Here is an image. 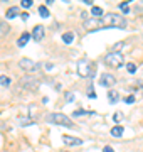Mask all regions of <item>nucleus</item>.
<instances>
[{
  "label": "nucleus",
  "mask_w": 143,
  "mask_h": 152,
  "mask_svg": "<svg viewBox=\"0 0 143 152\" xmlns=\"http://www.w3.org/2000/svg\"><path fill=\"white\" fill-rule=\"evenodd\" d=\"M101 22H103V26H106V27H120V29L126 27V19L123 15H120V14H113V12L106 14V15L103 14Z\"/></svg>",
  "instance_id": "obj_1"
},
{
  "label": "nucleus",
  "mask_w": 143,
  "mask_h": 152,
  "mask_svg": "<svg viewBox=\"0 0 143 152\" xmlns=\"http://www.w3.org/2000/svg\"><path fill=\"white\" fill-rule=\"evenodd\" d=\"M96 73V64L89 59H81L77 63V75L81 78H89V76H94Z\"/></svg>",
  "instance_id": "obj_2"
},
{
  "label": "nucleus",
  "mask_w": 143,
  "mask_h": 152,
  "mask_svg": "<svg viewBox=\"0 0 143 152\" xmlns=\"http://www.w3.org/2000/svg\"><path fill=\"white\" fill-rule=\"evenodd\" d=\"M105 63L111 68H120V66L125 64V58L121 53H110V54L105 56Z\"/></svg>",
  "instance_id": "obj_3"
},
{
  "label": "nucleus",
  "mask_w": 143,
  "mask_h": 152,
  "mask_svg": "<svg viewBox=\"0 0 143 152\" xmlns=\"http://www.w3.org/2000/svg\"><path fill=\"white\" fill-rule=\"evenodd\" d=\"M19 66H20V69H24L25 73H37L40 69V64L35 63V61L29 59V58H22V59L19 61Z\"/></svg>",
  "instance_id": "obj_4"
},
{
  "label": "nucleus",
  "mask_w": 143,
  "mask_h": 152,
  "mask_svg": "<svg viewBox=\"0 0 143 152\" xmlns=\"http://www.w3.org/2000/svg\"><path fill=\"white\" fill-rule=\"evenodd\" d=\"M49 118L52 120L54 124H57V125H64V127H69V129L74 127L72 120L69 118L67 115H64V113H52V115H49Z\"/></svg>",
  "instance_id": "obj_5"
},
{
  "label": "nucleus",
  "mask_w": 143,
  "mask_h": 152,
  "mask_svg": "<svg viewBox=\"0 0 143 152\" xmlns=\"http://www.w3.org/2000/svg\"><path fill=\"white\" fill-rule=\"evenodd\" d=\"M99 85L105 86V88H111V86L116 85V78L111 75V73H103L101 78H99Z\"/></svg>",
  "instance_id": "obj_6"
},
{
  "label": "nucleus",
  "mask_w": 143,
  "mask_h": 152,
  "mask_svg": "<svg viewBox=\"0 0 143 152\" xmlns=\"http://www.w3.org/2000/svg\"><path fill=\"white\" fill-rule=\"evenodd\" d=\"M37 85H39V81L35 80V78H32V76H24V78H20V86H24V88L35 90Z\"/></svg>",
  "instance_id": "obj_7"
},
{
  "label": "nucleus",
  "mask_w": 143,
  "mask_h": 152,
  "mask_svg": "<svg viewBox=\"0 0 143 152\" xmlns=\"http://www.w3.org/2000/svg\"><path fill=\"white\" fill-rule=\"evenodd\" d=\"M101 26H103L101 19H94V17H91V19H86V20H84V27L88 29V31H96V29H99Z\"/></svg>",
  "instance_id": "obj_8"
},
{
  "label": "nucleus",
  "mask_w": 143,
  "mask_h": 152,
  "mask_svg": "<svg viewBox=\"0 0 143 152\" xmlns=\"http://www.w3.org/2000/svg\"><path fill=\"white\" fill-rule=\"evenodd\" d=\"M44 36H46V27H44V26H35V27H34V31H32V34H30V37H32L35 42L42 41V39H44Z\"/></svg>",
  "instance_id": "obj_9"
},
{
  "label": "nucleus",
  "mask_w": 143,
  "mask_h": 152,
  "mask_svg": "<svg viewBox=\"0 0 143 152\" xmlns=\"http://www.w3.org/2000/svg\"><path fill=\"white\" fill-rule=\"evenodd\" d=\"M62 142H64L66 145H81V144H83L81 139H77V137H71V135H64V137H62Z\"/></svg>",
  "instance_id": "obj_10"
},
{
  "label": "nucleus",
  "mask_w": 143,
  "mask_h": 152,
  "mask_svg": "<svg viewBox=\"0 0 143 152\" xmlns=\"http://www.w3.org/2000/svg\"><path fill=\"white\" fill-rule=\"evenodd\" d=\"M29 39H30V34H29V32H22V34H20V37H19V41H17V46H19V48H24V46L29 42Z\"/></svg>",
  "instance_id": "obj_11"
},
{
  "label": "nucleus",
  "mask_w": 143,
  "mask_h": 152,
  "mask_svg": "<svg viewBox=\"0 0 143 152\" xmlns=\"http://www.w3.org/2000/svg\"><path fill=\"white\" fill-rule=\"evenodd\" d=\"M9 32H10V27H9V24H7L4 19H0V37L7 36Z\"/></svg>",
  "instance_id": "obj_12"
},
{
  "label": "nucleus",
  "mask_w": 143,
  "mask_h": 152,
  "mask_svg": "<svg viewBox=\"0 0 143 152\" xmlns=\"http://www.w3.org/2000/svg\"><path fill=\"white\" fill-rule=\"evenodd\" d=\"M91 15L94 17V19H99V17H103V9L98 5H93L91 7Z\"/></svg>",
  "instance_id": "obj_13"
},
{
  "label": "nucleus",
  "mask_w": 143,
  "mask_h": 152,
  "mask_svg": "<svg viewBox=\"0 0 143 152\" xmlns=\"http://www.w3.org/2000/svg\"><path fill=\"white\" fill-rule=\"evenodd\" d=\"M111 135L116 137V139H120V137L123 135V127H121V125H115V127L111 129Z\"/></svg>",
  "instance_id": "obj_14"
},
{
  "label": "nucleus",
  "mask_w": 143,
  "mask_h": 152,
  "mask_svg": "<svg viewBox=\"0 0 143 152\" xmlns=\"http://www.w3.org/2000/svg\"><path fill=\"white\" fill-rule=\"evenodd\" d=\"M19 15V7H10L9 10H7V19H15Z\"/></svg>",
  "instance_id": "obj_15"
},
{
  "label": "nucleus",
  "mask_w": 143,
  "mask_h": 152,
  "mask_svg": "<svg viewBox=\"0 0 143 152\" xmlns=\"http://www.w3.org/2000/svg\"><path fill=\"white\" fill-rule=\"evenodd\" d=\"M62 41H64L66 44H71L72 41H74V34L72 32H64L62 34Z\"/></svg>",
  "instance_id": "obj_16"
},
{
  "label": "nucleus",
  "mask_w": 143,
  "mask_h": 152,
  "mask_svg": "<svg viewBox=\"0 0 143 152\" xmlns=\"http://www.w3.org/2000/svg\"><path fill=\"white\" fill-rule=\"evenodd\" d=\"M39 14H40V17L47 19V17H49V10H47V7H46V5H40V7H39Z\"/></svg>",
  "instance_id": "obj_17"
},
{
  "label": "nucleus",
  "mask_w": 143,
  "mask_h": 152,
  "mask_svg": "<svg viewBox=\"0 0 143 152\" xmlns=\"http://www.w3.org/2000/svg\"><path fill=\"white\" fill-rule=\"evenodd\" d=\"M108 96H110V102H111V103H116L120 95H118L116 91H113V90H111V91H108Z\"/></svg>",
  "instance_id": "obj_18"
},
{
  "label": "nucleus",
  "mask_w": 143,
  "mask_h": 152,
  "mask_svg": "<svg viewBox=\"0 0 143 152\" xmlns=\"http://www.w3.org/2000/svg\"><path fill=\"white\" fill-rule=\"evenodd\" d=\"M10 78H9V76H0V85H2V86H9V85H10Z\"/></svg>",
  "instance_id": "obj_19"
},
{
  "label": "nucleus",
  "mask_w": 143,
  "mask_h": 152,
  "mask_svg": "<svg viewBox=\"0 0 143 152\" xmlns=\"http://www.w3.org/2000/svg\"><path fill=\"white\" fill-rule=\"evenodd\" d=\"M126 69H128V73H136V64H135V63H128L126 64Z\"/></svg>",
  "instance_id": "obj_20"
},
{
  "label": "nucleus",
  "mask_w": 143,
  "mask_h": 152,
  "mask_svg": "<svg viewBox=\"0 0 143 152\" xmlns=\"http://www.w3.org/2000/svg\"><path fill=\"white\" fill-rule=\"evenodd\" d=\"M32 2H34V0H22V2H20V5H22L24 9H29V7H32Z\"/></svg>",
  "instance_id": "obj_21"
},
{
  "label": "nucleus",
  "mask_w": 143,
  "mask_h": 152,
  "mask_svg": "<svg viewBox=\"0 0 143 152\" xmlns=\"http://www.w3.org/2000/svg\"><path fill=\"white\" fill-rule=\"evenodd\" d=\"M120 9L125 12V14H128V2H123V4L120 5Z\"/></svg>",
  "instance_id": "obj_22"
},
{
  "label": "nucleus",
  "mask_w": 143,
  "mask_h": 152,
  "mask_svg": "<svg viewBox=\"0 0 143 152\" xmlns=\"http://www.w3.org/2000/svg\"><path fill=\"white\" fill-rule=\"evenodd\" d=\"M86 113H89V112H84V110H76V112H74V117H81V115H86Z\"/></svg>",
  "instance_id": "obj_23"
},
{
  "label": "nucleus",
  "mask_w": 143,
  "mask_h": 152,
  "mask_svg": "<svg viewBox=\"0 0 143 152\" xmlns=\"http://www.w3.org/2000/svg\"><path fill=\"white\" fill-rule=\"evenodd\" d=\"M125 102H126V103H135V96H133V95H130V96L125 98Z\"/></svg>",
  "instance_id": "obj_24"
},
{
  "label": "nucleus",
  "mask_w": 143,
  "mask_h": 152,
  "mask_svg": "<svg viewBox=\"0 0 143 152\" xmlns=\"http://www.w3.org/2000/svg\"><path fill=\"white\" fill-rule=\"evenodd\" d=\"M66 96H67V100H66V102H72V100H74V95H72V93H67Z\"/></svg>",
  "instance_id": "obj_25"
},
{
  "label": "nucleus",
  "mask_w": 143,
  "mask_h": 152,
  "mask_svg": "<svg viewBox=\"0 0 143 152\" xmlns=\"http://www.w3.org/2000/svg\"><path fill=\"white\" fill-rule=\"evenodd\" d=\"M103 152H115V151H113V147H110V145H106L105 149H103Z\"/></svg>",
  "instance_id": "obj_26"
},
{
  "label": "nucleus",
  "mask_w": 143,
  "mask_h": 152,
  "mask_svg": "<svg viewBox=\"0 0 143 152\" xmlns=\"http://www.w3.org/2000/svg\"><path fill=\"white\" fill-rule=\"evenodd\" d=\"M121 120V113H115V122H120Z\"/></svg>",
  "instance_id": "obj_27"
},
{
  "label": "nucleus",
  "mask_w": 143,
  "mask_h": 152,
  "mask_svg": "<svg viewBox=\"0 0 143 152\" xmlns=\"http://www.w3.org/2000/svg\"><path fill=\"white\" fill-rule=\"evenodd\" d=\"M20 15H22L24 20H27V19H29V14H27V12H24V14H20Z\"/></svg>",
  "instance_id": "obj_28"
},
{
  "label": "nucleus",
  "mask_w": 143,
  "mask_h": 152,
  "mask_svg": "<svg viewBox=\"0 0 143 152\" xmlns=\"http://www.w3.org/2000/svg\"><path fill=\"white\" fill-rule=\"evenodd\" d=\"M84 4H86V5H93V0H83Z\"/></svg>",
  "instance_id": "obj_29"
},
{
  "label": "nucleus",
  "mask_w": 143,
  "mask_h": 152,
  "mask_svg": "<svg viewBox=\"0 0 143 152\" xmlns=\"http://www.w3.org/2000/svg\"><path fill=\"white\" fill-rule=\"evenodd\" d=\"M64 152H67V151H64Z\"/></svg>",
  "instance_id": "obj_30"
}]
</instances>
